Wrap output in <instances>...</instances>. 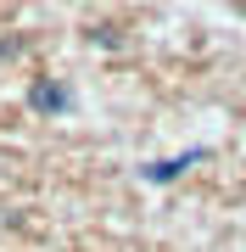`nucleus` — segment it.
Returning a JSON list of instances; mask_svg holds the SVG:
<instances>
[{
	"instance_id": "f257e3e1",
	"label": "nucleus",
	"mask_w": 246,
	"mask_h": 252,
	"mask_svg": "<svg viewBox=\"0 0 246 252\" xmlns=\"http://www.w3.org/2000/svg\"><path fill=\"white\" fill-rule=\"evenodd\" d=\"M201 157H207V152H185V157L151 162V168H146V180H157V185H163V180H173V174H185V168H191V162H201Z\"/></svg>"
},
{
	"instance_id": "f03ea898",
	"label": "nucleus",
	"mask_w": 246,
	"mask_h": 252,
	"mask_svg": "<svg viewBox=\"0 0 246 252\" xmlns=\"http://www.w3.org/2000/svg\"><path fill=\"white\" fill-rule=\"evenodd\" d=\"M34 107H51L56 112V107H67V95L56 90V84H39V90H34Z\"/></svg>"
}]
</instances>
